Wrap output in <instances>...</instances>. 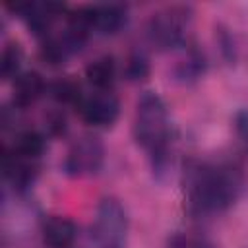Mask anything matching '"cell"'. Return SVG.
<instances>
[{
  "mask_svg": "<svg viewBox=\"0 0 248 248\" xmlns=\"http://www.w3.org/2000/svg\"><path fill=\"white\" fill-rule=\"evenodd\" d=\"M41 236L48 248H72L79 236V231L70 217L50 215L43 223Z\"/></svg>",
  "mask_w": 248,
  "mask_h": 248,
  "instance_id": "obj_11",
  "label": "cell"
},
{
  "mask_svg": "<svg viewBox=\"0 0 248 248\" xmlns=\"http://www.w3.org/2000/svg\"><path fill=\"white\" fill-rule=\"evenodd\" d=\"M184 203L194 217L229 211L246 190V174L231 159H192L182 174Z\"/></svg>",
  "mask_w": 248,
  "mask_h": 248,
  "instance_id": "obj_1",
  "label": "cell"
},
{
  "mask_svg": "<svg viewBox=\"0 0 248 248\" xmlns=\"http://www.w3.org/2000/svg\"><path fill=\"white\" fill-rule=\"evenodd\" d=\"M85 78L95 89L112 91V85L116 81V60L110 54L97 56L85 66Z\"/></svg>",
  "mask_w": 248,
  "mask_h": 248,
  "instance_id": "obj_14",
  "label": "cell"
},
{
  "mask_svg": "<svg viewBox=\"0 0 248 248\" xmlns=\"http://www.w3.org/2000/svg\"><path fill=\"white\" fill-rule=\"evenodd\" d=\"M130 219L120 200L105 196L95 207L83 248H126Z\"/></svg>",
  "mask_w": 248,
  "mask_h": 248,
  "instance_id": "obj_3",
  "label": "cell"
},
{
  "mask_svg": "<svg viewBox=\"0 0 248 248\" xmlns=\"http://www.w3.org/2000/svg\"><path fill=\"white\" fill-rule=\"evenodd\" d=\"M81 120L93 128H110L120 116V101L112 91L95 89L79 101L76 107Z\"/></svg>",
  "mask_w": 248,
  "mask_h": 248,
  "instance_id": "obj_7",
  "label": "cell"
},
{
  "mask_svg": "<svg viewBox=\"0 0 248 248\" xmlns=\"http://www.w3.org/2000/svg\"><path fill=\"white\" fill-rule=\"evenodd\" d=\"M232 126H234V134H236L238 141L242 143L244 151L248 153V108H242L234 114Z\"/></svg>",
  "mask_w": 248,
  "mask_h": 248,
  "instance_id": "obj_20",
  "label": "cell"
},
{
  "mask_svg": "<svg viewBox=\"0 0 248 248\" xmlns=\"http://www.w3.org/2000/svg\"><path fill=\"white\" fill-rule=\"evenodd\" d=\"M91 14V27L93 33L103 37H114L118 35L130 19V12L126 4L110 2V4H93L89 6Z\"/></svg>",
  "mask_w": 248,
  "mask_h": 248,
  "instance_id": "obj_9",
  "label": "cell"
},
{
  "mask_svg": "<svg viewBox=\"0 0 248 248\" xmlns=\"http://www.w3.org/2000/svg\"><path fill=\"white\" fill-rule=\"evenodd\" d=\"M33 33L37 39H46L54 31V23L60 17H66V6L60 2H19L8 6Z\"/></svg>",
  "mask_w": 248,
  "mask_h": 248,
  "instance_id": "obj_6",
  "label": "cell"
},
{
  "mask_svg": "<svg viewBox=\"0 0 248 248\" xmlns=\"http://www.w3.org/2000/svg\"><path fill=\"white\" fill-rule=\"evenodd\" d=\"M151 66H149V58L145 56L143 50H134L128 54L126 64H124V76L128 81H145L149 78Z\"/></svg>",
  "mask_w": 248,
  "mask_h": 248,
  "instance_id": "obj_17",
  "label": "cell"
},
{
  "mask_svg": "<svg viewBox=\"0 0 248 248\" xmlns=\"http://www.w3.org/2000/svg\"><path fill=\"white\" fill-rule=\"evenodd\" d=\"M66 114L62 108H54L45 116V130L48 136H62L66 132Z\"/></svg>",
  "mask_w": 248,
  "mask_h": 248,
  "instance_id": "obj_19",
  "label": "cell"
},
{
  "mask_svg": "<svg viewBox=\"0 0 248 248\" xmlns=\"http://www.w3.org/2000/svg\"><path fill=\"white\" fill-rule=\"evenodd\" d=\"M41 170V161L23 159L17 155H12L8 151H2V172L4 182L8 188H12L16 194H25L33 188L37 176Z\"/></svg>",
  "mask_w": 248,
  "mask_h": 248,
  "instance_id": "obj_8",
  "label": "cell"
},
{
  "mask_svg": "<svg viewBox=\"0 0 248 248\" xmlns=\"http://www.w3.org/2000/svg\"><path fill=\"white\" fill-rule=\"evenodd\" d=\"M107 149L99 136L95 134H83L78 140L72 141V145L66 151L62 170L70 178H87L95 176L105 167Z\"/></svg>",
  "mask_w": 248,
  "mask_h": 248,
  "instance_id": "obj_5",
  "label": "cell"
},
{
  "mask_svg": "<svg viewBox=\"0 0 248 248\" xmlns=\"http://www.w3.org/2000/svg\"><path fill=\"white\" fill-rule=\"evenodd\" d=\"M46 149V136L39 130H21L16 134L14 141L10 145L4 147V151L23 157V159H33V161H41L43 153Z\"/></svg>",
  "mask_w": 248,
  "mask_h": 248,
  "instance_id": "obj_12",
  "label": "cell"
},
{
  "mask_svg": "<svg viewBox=\"0 0 248 248\" xmlns=\"http://www.w3.org/2000/svg\"><path fill=\"white\" fill-rule=\"evenodd\" d=\"M205 68L207 62L203 52L196 45H190L174 66V79H178L180 83H194L205 74Z\"/></svg>",
  "mask_w": 248,
  "mask_h": 248,
  "instance_id": "obj_13",
  "label": "cell"
},
{
  "mask_svg": "<svg viewBox=\"0 0 248 248\" xmlns=\"http://www.w3.org/2000/svg\"><path fill=\"white\" fill-rule=\"evenodd\" d=\"M46 93H48L60 107H70V105H72V107H78L79 101L83 99L81 85H79L74 78H70V76L52 81V83L48 85V91H46Z\"/></svg>",
  "mask_w": 248,
  "mask_h": 248,
  "instance_id": "obj_15",
  "label": "cell"
},
{
  "mask_svg": "<svg viewBox=\"0 0 248 248\" xmlns=\"http://www.w3.org/2000/svg\"><path fill=\"white\" fill-rule=\"evenodd\" d=\"M167 248H215L211 240L194 232H172L167 240Z\"/></svg>",
  "mask_w": 248,
  "mask_h": 248,
  "instance_id": "obj_18",
  "label": "cell"
},
{
  "mask_svg": "<svg viewBox=\"0 0 248 248\" xmlns=\"http://www.w3.org/2000/svg\"><path fill=\"white\" fill-rule=\"evenodd\" d=\"M46 91H48V85L39 72L35 70L21 72L12 81V107L16 110H25L33 107Z\"/></svg>",
  "mask_w": 248,
  "mask_h": 248,
  "instance_id": "obj_10",
  "label": "cell"
},
{
  "mask_svg": "<svg viewBox=\"0 0 248 248\" xmlns=\"http://www.w3.org/2000/svg\"><path fill=\"white\" fill-rule=\"evenodd\" d=\"M132 134L138 147L145 153L155 178L169 172L172 159V122L163 97L155 91H143L136 101Z\"/></svg>",
  "mask_w": 248,
  "mask_h": 248,
  "instance_id": "obj_2",
  "label": "cell"
},
{
  "mask_svg": "<svg viewBox=\"0 0 248 248\" xmlns=\"http://www.w3.org/2000/svg\"><path fill=\"white\" fill-rule=\"evenodd\" d=\"M21 62H23V50H21V45L16 43V41H10L4 45L2 48V54H0V76L2 79H16L21 72Z\"/></svg>",
  "mask_w": 248,
  "mask_h": 248,
  "instance_id": "obj_16",
  "label": "cell"
},
{
  "mask_svg": "<svg viewBox=\"0 0 248 248\" xmlns=\"http://www.w3.org/2000/svg\"><path fill=\"white\" fill-rule=\"evenodd\" d=\"M192 8L186 4L165 6L149 16L145 21V41L159 52L174 50L186 43V33L192 23Z\"/></svg>",
  "mask_w": 248,
  "mask_h": 248,
  "instance_id": "obj_4",
  "label": "cell"
}]
</instances>
